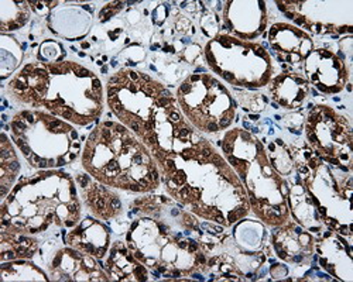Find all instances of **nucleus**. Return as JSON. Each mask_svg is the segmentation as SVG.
<instances>
[{
    "mask_svg": "<svg viewBox=\"0 0 353 282\" xmlns=\"http://www.w3.org/2000/svg\"><path fill=\"white\" fill-rule=\"evenodd\" d=\"M12 138L23 155L39 169L64 166L81 150L78 133L68 123L41 111L24 110L12 122Z\"/></svg>",
    "mask_w": 353,
    "mask_h": 282,
    "instance_id": "nucleus-7",
    "label": "nucleus"
},
{
    "mask_svg": "<svg viewBox=\"0 0 353 282\" xmlns=\"http://www.w3.org/2000/svg\"><path fill=\"white\" fill-rule=\"evenodd\" d=\"M305 72L315 87L325 94L341 92L347 80V69L335 54L315 50L305 58Z\"/></svg>",
    "mask_w": 353,
    "mask_h": 282,
    "instance_id": "nucleus-11",
    "label": "nucleus"
},
{
    "mask_svg": "<svg viewBox=\"0 0 353 282\" xmlns=\"http://www.w3.org/2000/svg\"><path fill=\"white\" fill-rule=\"evenodd\" d=\"M65 241L71 247L99 260L108 251L109 230L101 221L88 217L67 236Z\"/></svg>",
    "mask_w": 353,
    "mask_h": 282,
    "instance_id": "nucleus-15",
    "label": "nucleus"
},
{
    "mask_svg": "<svg viewBox=\"0 0 353 282\" xmlns=\"http://www.w3.org/2000/svg\"><path fill=\"white\" fill-rule=\"evenodd\" d=\"M48 281V276L30 263H12L2 265V281Z\"/></svg>",
    "mask_w": 353,
    "mask_h": 282,
    "instance_id": "nucleus-20",
    "label": "nucleus"
},
{
    "mask_svg": "<svg viewBox=\"0 0 353 282\" xmlns=\"http://www.w3.org/2000/svg\"><path fill=\"white\" fill-rule=\"evenodd\" d=\"M175 99L163 85L143 72L122 69L108 82V103L147 149L153 147V123L159 111Z\"/></svg>",
    "mask_w": 353,
    "mask_h": 282,
    "instance_id": "nucleus-6",
    "label": "nucleus"
},
{
    "mask_svg": "<svg viewBox=\"0 0 353 282\" xmlns=\"http://www.w3.org/2000/svg\"><path fill=\"white\" fill-rule=\"evenodd\" d=\"M270 92L283 107L297 109L310 92L308 80L299 75L284 72L274 78Z\"/></svg>",
    "mask_w": 353,
    "mask_h": 282,
    "instance_id": "nucleus-17",
    "label": "nucleus"
},
{
    "mask_svg": "<svg viewBox=\"0 0 353 282\" xmlns=\"http://www.w3.org/2000/svg\"><path fill=\"white\" fill-rule=\"evenodd\" d=\"M2 32H14L21 28L30 17L28 3L26 2H2Z\"/></svg>",
    "mask_w": 353,
    "mask_h": 282,
    "instance_id": "nucleus-19",
    "label": "nucleus"
},
{
    "mask_svg": "<svg viewBox=\"0 0 353 282\" xmlns=\"http://www.w3.org/2000/svg\"><path fill=\"white\" fill-rule=\"evenodd\" d=\"M305 130L310 144L321 160L335 165L350 162L353 135L345 118L327 106H316L310 113Z\"/></svg>",
    "mask_w": 353,
    "mask_h": 282,
    "instance_id": "nucleus-10",
    "label": "nucleus"
},
{
    "mask_svg": "<svg viewBox=\"0 0 353 282\" xmlns=\"http://www.w3.org/2000/svg\"><path fill=\"white\" fill-rule=\"evenodd\" d=\"M50 276L55 281H108L90 254L77 248L60 250L50 264Z\"/></svg>",
    "mask_w": 353,
    "mask_h": 282,
    "instance_id": "nucleus-12",
    "label": "nucleus"
},
{
    "mask_svg": "<svg viewBox=\"0 0 353 282\" xmlns=\"http://www.w3.org/2000/svg\"><path fill=\"white\" fill-rule=\"evenodd\" d=\"M82 165L97 181L130 192L159 186L160 173L153 155L121 123L105 122L88 137Z\"/></svg>",
    "mask_w": 353,
    "mask_h": 282,
    "instance_id": "nucleus-3",
    "label": "nucleus"
},
{
    "mask_svg": "<svg viewBox=\"0 0 353 282\" xmlns=\"http://www.w3.org/2000/svg\"><path fill=\"white\" fill-rule=\"evenodd\" d=\"M77 181L83 191L88 206L97 216L102 219H112L119 215L122 205L116 195L110 193L99 184H91V175H78Z\"/></svg>",
    "mask_w": 353,
    "mask_h": 282,
    "instance_id": "nucleus-16",
    "label": "nucleus"
},
{
    "mask_svg": "<svg viewBox=\"0 0 353 282\" xmlns=\"http://www.w3.org/2000/svg\"><path fill=\"white\" fill-rule=\"evenodd\" d=\"M176 100L190 122L205 133L226 130L234 119L229 91L208 74H195L185 79Z\"/></svg>",
    "mask_w": 353,
    "mask_h": 282,
    "instance_id": "nucleus-9",
    "label": "nucleus"
},
{
    "mask_svg": "<svg viewBox=\"0 0 353 282\" xmlns=\"http://www.w3.org/2000/svg\"><path fill=\"white\" fill-rule=\"evenodd\" d=\"M222 147L228 162L236 169V174L249 189V202L254 213L272 226L285 223L288 188L276 173L260 141L246 131L234 129L226 133Z\"/></svg>",
    "mask_w": 353,
    "mask_h": 282,
    "instance_id": "nucleus-5",
    "label": "nucleus"
},
{
    "mask_svg": "<svg viewBox=\"0 0 353 282\" xmlns=\"http://www.w3.org/2000/svg\"><path fill=\"white\" fill-rule=\"evenodd\" d=\"M81 216L77 188L67 174L40 173L21 178L2 205V229L43 233L51 226L74 228Z\"/></svg>",
    "mask_w": 353,
    "mask_h": 282,
    "instance_id": "nucleus-4",
    "label": "nucleus"
},
{
    "mask_svg": "<svg viewBox=\"0 0 353 282\" xmlns=\"http://www.w3.org/2000/svg\"><path fill=\"white\" fill-rule=\"evenodd\" d=\"M167 191L203 219L230 226L250 210L238 174L202 138L191 149L159 162Z\"/></svg>",
    "mask_w": 353,
    "mask_h": 282,
    "instance_id": "nucleus-1",
    "label": "nucleus"
},
{
    "mask_svg": "<svg viewBox=\"0 0 353 282\" xmlns=\"http://www.w3.org/2000/svg\"><path fill=\"white\" fill-rule=\"evenodd\" d=\"M205 55L212 71L232 85L260 88L272 79V58L259 44L218 36L208 43Z\"/></svg>",
    "mask_w": 353,
    "mask_h": 282,
    "instance_id": "nucleus-8",
    "label": "nucleus"
},
{
    "mask_svg": "<svg viewBox=\"0 0 353 282\" xmlns=\"http://www.w3.org/2000/svg\"><path fill=\"white\" fill-rule=\"evenodd\" d=\"M110 275L121 281H145L147 270L133 252H129L122 241H116L110 250L108 267Z\"/></svg>",
    "mask_w": 353,
    "mask_h": 282,
    "instance_id": "nucleus-18",
    "label": "nucleus"
},
{
    "mask_svg": "<svg viewBox=\"0 0 353 282\" xmlns=\"http://www.w3.org/2000/svg\"><path fill=\"white\" fill-rule=\"evenodd\" d=\"M268 24L264 2H229L225 9V28L245 40L257 37Z\"/></svg>",
    "mask_w": 353,
    "mask_h": 282,
    "instance_id": "nucleus-13",
    "label": "nucleus"
},
{
    "mask_svg": "<svg viewBox=\"0 0 353 282\" xmlns=\"http://www.w3.org/2000/svg\"><path fill=\"white\" fill-rule=\"evenodd\" d=\"M270 44L274 51L284 54L283 63L291 65L304 61L314 51V44L308 34L297 27L283 23H277L272 27Z\"/></svg>",
    "mask_w": 353,
    "mask_h": 282,
    "instance_id": "nucleus-14",
    "label": "nucleus"
},
{
    "mask_svg": "<svg viewBox=\"0 0 353 282\" xmlns=\"http://www.w3.org/2000/svg\"><path fill=\"white\" fill-rule=\"evenodd\" d=\"M14 98L78 126L99 118L103 88L99 78L75 63H30L10 80Z\"/></svg>",
    "mask_w": 353,
    "mask_h": 282,
    "instance_id": "nucleus-2",
    "label": "nucleus"
}]
</instances>
